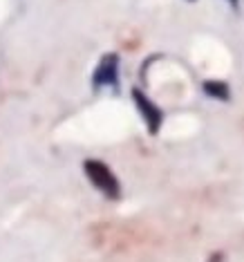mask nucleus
Instances as JSON below:
<instances>
[{"instance_id":"1","label":"nucleus","mask_w":244,"mask_h":262,"mask_svg":"<svg viewBox=\"0 0 244 262\" xmlns=\"http://www.w3.org/2000/svg\"><path fill=\"white\" fill-rule=\"evenodd\" d=\"M83 172H85L87 182H90L105 200H110V202L121 200V195H123L121 182H119L115 170L105 162H101V159H85V162H83Z\"/></svg>"},{"instance_id":"2","label":"nucleus","mask_w":244,"mask_h":262,"mask_svg":"<svg viewBox=\"0 0 244 262\" xmlns=\"http://www.w3.org/2000/svg\"><path fill=\"white\" fill-rule=\"evenodd\" d=\"M90 83L94 92L103 90V88L119 92V88H121V58H119L117 52H105L101 56V61L97 63V68L92 72Z\"/></svg>"},{"instance_id":"3","label":"nucleus","mask_w":244,"mask_h":262,"mask_svg":"<svg viewBox=\"0 0 244 262\" xmlns=\"http://www.w3.org/2000/svg\"><path fill=\"white\" fill-rule=\"evenodd\" d=\"M130 99H132V103H135L137 112H139L141 121H144L148 135L157 137L159 130H162V126H164V119H166L164 110L159 108V105L154 103L141 88H132V90H130Z\"/></svg>"},{"instance_id":"4","label":"nucleus","mask_w":244,"mask_h":262,"mask_svg":"<svg viewBox=\"0 0 244 262\" xmlns=\"http://www.w3.org/2000/svg\"><path fill=\"white\" fill-rule=\"evenodd\" d=\"M202 92L206 97L215 99V101H231V85L226 81H219V79H206L202 83Z\"/></svg>"},{"instance_id":"5","label":"nucleus","mask_w":244,"mask_h":262,"mask_svg":"<svg viewBox=\"0 0 244 262\" xmlns=\"http://www.w3.org/2000/svg\"><path fill=\"white\" fill-rule=\"evenodd\" d=\"M208 262H224V253H222V251L211 253V258H208Z\"/></svg>"},{"instance_id":"6","label":"nucleus","mask_w":244,"mask_h":262,"mask_svg":"<svg viewBox=\"0 0 244 262\" xmlns=\"http://www.w3.org/2000/svg\"><path fill=\"white\" fill-rule=\"evenodd\" d=\"M226 3H229L231 7H233V9H237V7H240V0H226Z\"/></svg>"},{"instance_id":"7","label":"nucleus","mask_w":244,"mask_h":262,"mask_svg":"<svg viewBox=\"0 0 244 262\" xmlns=\"http://www.w3.org/2000/svg\"><path fill=\"white\" fill-rule=\"evenodd\" d=\"M190 3H193V0H190Z\"/></svg>"}]
</instances>
